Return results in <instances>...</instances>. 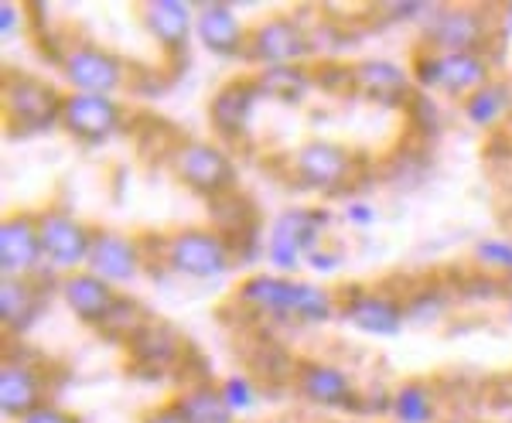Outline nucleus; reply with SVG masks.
<instances>
[{
    "mask_svg": "<svg viewBox=\"0 0 512 423\" xmlns=\"http://www.w3.org/2000/svg\"><path fill=\"white\" fill-rule=\"evenodd\" d=\"M38 260H45L38 219H28V215L7 219L0 226V270H4V277H21V273L35 270Z\"/></svg>",
    "mask_w": 512,
    "mask_h": 423,
    "instance_id": "9b49d317",
    "label": "nucleus"
},
{
    "mask_svg": "<svg viewBox=\"0 0 512 423\" xmlns=\"http://www.w3.org/2000/svg\"><path fill=\"white\" fill-rule=\"evenodd\" d=\"M175 171L185 185H192L195 192H202V195H216L222 188L233 185V178H236L233 161H229L219 147L202 144V140H188V144L178 147Z\"/></svg>",
    "mask_w": 512,
    "mask_h": 423,
    "instance_id": "0eeeda50",
    "label": "nucleus"
},
{
    "mask_svg": "<svg viewBox=\"0 0 512 423\" xmlns=\"http://www.w3.org/2000/svg\"><path fill=\"white\" fill-rule=\"evenodd\" d=\"M41 297L31 284H24L21 277H4L0 284V318L11 331H24L31 321L38 318Z\"/></svg>",
    "mask_w": 512,
    "mask_h": 423,
    "instance_id": "5701e85b",
    "label": "nucleus"
},
{
    "mask_svg": "<svg viewBox=\"0 0 512 423\" xmlns=\"http://www.w3.org/2000/svg\"><path fill=\"white\" fill-rule=\"evenodd\" d=\"M393 413L400 423H431L434 420V400L424 386L410 383L393 396Z\"/></svg>",
    "mask_w": 512,
    "mask_h": 423,
    "instance_id": "cd10ccee",
    "label": "nucleus"
},
{
    "mask_svg": "<svg viewBox=\"0 0 512 423\" xmlns=\"http://www.w3.org/2000/svg\"><path fill=\"white\" fill-rule=\"evenodd\" d=\"M144 423H185V417H181L178 406H168V410H158L154 417H147Z\"/></svg>",
    "mask_w": 512,
    "mask_h": 423,
    "instance_id": "72a5a7b5",
    "label": "nucleus"
},
{
    "mask_svg": "<svg viewBox=\"0 0 512 423\" xmlns=\"http://www.w3.org/2000/svg\"><path fill=\"white\" fill-rule=\"evenodd\" d=\"M0 21H4L0 24V35L4 38H11V31H18V24H14L18 21V11H14L11 4H0Z\"/></svg>",
    "mask_w": 512,
    "mask_h": 423,
    "instance_id": "2f4dec72",
    "label": "nucleus"
},
{
    "mask_svg": "<svg viewBox=\"0 0 512 423\" xmlns=\"http://www.w3.org/2000/svg\"><path fill=\"white\" fill-rule=\"evenodd\" d=\"M420 86H437L451 96L478 93L489 86V65L478 52H448V55H424L417 62Z\"/></svg>",
    "mask_w": 512,
    "mask_h": 423,
    "instance_id": "7ed1b4c3",
    "label": "nucleus"
},
{
    "mask_svg": "<svg viewBox=\"0 0 512 423\" xmlns=\"http://www.w3.org/2000/svg\"><path fill=\"white\" fill-rule=\"evenodd\" d=\"M195 35L212 55H239L250 45L243 24L226 4H198L195 7Z\"/></svg>",
    "mask_w": 512,
    "mask_h": 423,
    "instance_id": "4468645a",
    "label": "nucleus"
},
{
    "mask_svg": "<svg viewBox=\"0 0 512 423\" xmlns=\"http://www.w3.org/2000/svg\"><path fill=\"white\" fill-rule=\"evenodd\" d=\"M246 48H250V55L256 58V62L267 65V69L291 65V62H297V58H304L311 52L304 31L287 18H274V21L260 24V28L250 35V45Z\"/></svg>",
    "mask_w": 512,
    "mask_h": 423,
    "instance_id": "1a4fd4ad",
    "label": "nucleus"
},
{
    "mask_svg": "<svg viewBox=\"0 0 512 423\" xmlns=\"http://www.w3.org/2000/svg\"><path fill=\"white\" fill-rule=\"evenodd\" d=\"M424 41L434 48V55L475 52L478 41H482V18L468 7H451V11H441L427 24Z\"/></svg>",
    "mask_w": 512,
    "mask_h": 423,
    "instance_id": "ddd939ff",
    "label": "nucleus"
},
{
    "mask_svg": "<svg viewBox=\"0 0 512 423\" xmlns=\"http://www.w3.org/2000/svg\"><path fill=\"white\" fill-rule=\"evenodd\" d=\"M222 400H226V406L233 413H243V410H250L253 406V386H250V379H243V376H229L226 383H222Z\"/></svg>",
    "mask_w": 512,
    "mask_h": 423,
    "instance_id": "c756f323",
    "label": "nucleus"
},
{
    "mask_svg": "<svg viewBox=\"0 0 512 423\" xmlns=\"http://www.w3.org/2000/svg\"><path fill=\"white\" fill-rule=\"evenodd\" d=\"M509 314H512V308H509Z\"/></svg>",
    "mask_w": 512,
    "mask_h": 423,
    "instance_id": "c9c22d12",
    "label": "nucleus"
},
{
    "mask_svg": "<svg viewBox=\"0 0 512 423\" xmlns=\"http://www.w3.org/2000/svg\"><path fill=\"white\" fill-rule=\"evenodd\" d=\"M178 410H181V417H185V423H233V410L222 400V393L205 389V386L188 389L178 400Z\"/></svg>",
    "mask_w": 512,
    "mask_h": 423,
    "instance_id": "b1692460",
    "label": "nucleus"
},
{
    "mask_svg": "<svg viewBox=\"0 0 512 423\" xmlns=\"http://www.w3.org/2000/svg\"><path fill=\"white\" fill-rule=\"evenodd\" d=\"M62 76L69 79V86H76V93H93V96H110L113 89L123 86L127 69L117 55L103 52V48H69L62 58Z\"/></svg>",
    "mask_w": 512,
    "mask_h": 423,
    "instance_id": "39448f33",
    "label": "nucleus"
},
{
    "mask_svg": "<svg viewBox=\"0 0 512 423\" xmlns=\"http://www.w3.org/2000/svg\"><path fill=\"white\" fill-rule=\"evenodd\" d=\"M345 318H349L359 331L379 335V338H393V335H400V328H403V311L379 294L352 297V304L345 308Z\"/></svg>",
    "mask_w": 512,
    "mask_h": 423,
    "instance_id": "aec40b11",
    "label": "nucleus"
},
{
    "mask_svg": "<svg viewBox=\"0 0 512 423\" xmlns=\"http://www.w3.org/2000/svg\"><path fill=\"white\" fill-rule=\"evenodd\" d=\"M256 89H260V96H274L280 103H297L308 93V76L297 72L294 65H277V69H263Z\"/></svg>",
    "mask_w": 512,
    "mask_h": 423,
    "instance_id": "393cba45",
    "label": "nucleus"
},
{
    "mask_svg": "<svg viewBox=\"0 0 512 423\" xmlns=\"http://www.w3.org/2000/svg\"><path fill=\"white\" fill-rule=\"evenodd\" d=\"M349 222L369 226V222H373V209H369V205H349Z\"/></svg>",
    "mask_w": 512,
    "mask_h": 423,
    "instance_id": "f704fd0d",
    "label": "nucleus"
},
{
    "mask_svg": "<svg viewBox=\"0 0 512 423\" xmlns=\"http://www.w3.org/2000/svg\"><path fill=\"white\" fill-rule=\"evenodd\" d=\"M62 297L72 308V314L86 321V325H103L120 308V297L113 294V284L99 280L96 273H69L62 280Z\"/></svg>",
    "mask_w": 512,
    "mask_h": 423,
    "instance_id": "f8f14e48",
    "label": "nucleus"
},
{
    "mask_svg": "<svg viewBox=\"0 0 512 423\" xmlns=\"http://www.w3.org/2000/svg\"><path fill=\"white\" fill-rule=\"evenodd\" d=\"M123 113L110 96H93V93H72L62 99V127L69 130L76 140L86 144H99L110 134H117Z\"/></svg>",
    "mask_w": 512,
    "mask_h": 423,
    "instance_id": "423d86ee",
    "label": "nucleus"
},
{
    "mask_svg": "<svg viewBox=\"0 0 512 423\" xmlns=\"http://www.w3.org/2000/svg\"><path fill=\"white\" fill-rule=\"evenodd\" d=\"M144 21L147 31L161 41L164 48L178 52L188 45V35L195 28V7L192 4H178V0H154L144 7Z\"/></svg>",
    "mask_w": 512,
    "mask_h": 423,
    "instance_id": "f3484780",
    "label": "nucleus"
},
{
    "mask_svg": "<svg viewBox=\"0 0 512 423\" xmlns=\"http://www.w3.org/2000/svg\"><path fill=\"white\" fill-rule=\"evenodd\" d=\"M301 393L318 406H332V410H345L355 400V389L349 372L335 366H308L301 372Z\"/></svg>",
    "mask_w": 512,
    "mask_h": 423,
    "instance_id": "6ab92c4d",
    "label": "nucleus"
},
{
    "mask_svg": "<svg viewBox=\"0 0 512 423\" xmlns=\"http://www.w3.org/2000/svg\"><path fill=\"white\" fill-rule=\"evenodd\" d=\"M18 423H79V420L65 410H55V406H38L35 413H28V417Z\"/></svg>",
    "mask_w": 512,
    "mask_h": 423,
    "instance_id": "7c9ffc66",
    "label": "nucleus"
},
{
    "mask_svg": "<svg viewBox=\"0 0 512 423\" xmlns=\"http://www.w3.org/2000/svg\"><path fill=\"white\" fill-rule=\"evenodd\" d=\"M41 376L21 362H7L0 369V413L7 420H24L41 406Z\"/></svg>",
    "mask_w": 512,
    "mask_h": 423,
    "instance_id": "2eb2a0df",
    "label": "nucleus"
},
{
    "mask_svg": "<svg viewBox=\"0 0 512 423\" xmlns=\"http://www.w3.org/2000/svg\"><path fill=\"white\" fill-rule=\"evenodd\" d=\"M168 267L181 277L212 280L229 270V246L226 239L205 229H185L171 236L168 243Z\"/></svg>",
    "mask_w": 512,
    "mask_h": 423,
    "instance_id": "f03ea898",
    "label": "nucleus"
},
{
    "mask_svg": "<svg viewBox=\"0 0 512 423\" xmlns=\"http://www.w3.org/2000/svg\"><path fill=\"white\" fill-rule=\"evenodd\" d=\"M239 301L250 304L253 311L284 318V314H291V304H294V280L270 277V273H256V277L243 280V287H239Z\"/></svg>",
    "mask_w": 512,
    "mask_h": 423,
    "instance_id": "412c9836",
    "label": "nucleus"
},
{
    "mask_svg": "<svg viewBox=\"0 0 512 423\" xmlns=\"http://www.w3.org/2000/svg\"><path fill=\"white\" fill-rule=\"evenodd\" d=\"M86 267L106 284H127L140 270V250L134 239L120 236V232H93V250H89Z\"/></svg>",
    "mask_w": 512,
    "mask_h": 423,
    "instance_id": "9d476101",
    "label": "nucleus"
},
{
    "mask_svg": "<svg viewBox=\"0 0 512 423\" xmlns=\"http://www.w3.org/2000/svg\"><path fill=\"white\" fill-rule=\"evenodd\" d=\"M260 96L256 82H236V86H226L222 93L212 99V123L222 130V134H239V130L250 123L253 116V103Z\"/></svg>",
    "mask_w": 512,
    "mask_h": 423,
    "instance_id": "4be33fe9",
    "label": "nucleus"
},
{
    "mask_svg": "<svg viewBox=\"0 0 512 423\" xmlns=\"http://www.w3.org/2000/svg\"><path fill=\"white\" fill-rule=\"evenodd\" d=\"M62 99L52 86L31 79V76H14L4 86V106H7V120H11L14 130H24V134H35V130H45L52 123L62 120Z\"/></svg>",
    "mask_w": 512,
    "mask_h": 423,
    "instance_id": "f257e3e1",
    "label": "nucleus"
},
{
    "mask_svg": "<svg viewBox=\"0 0 512 423\" xmlns=\"http://www.w3.org/2000/svg\"><path fill=\"white\" fill-rule=\"evenodd\" d=\"M352 82L362 89V96L376 99V103H403L410 89V79L400 65L386 62V58H366L352 69Z\"/></svg>",
    "mask_w": 512,
    "mask_h": 423,
    "instance_id": "dca6fc26",
    "label": "nucleus"
},
{
    "mask_svg": "<svg viewBox=\"0 0 512 423\" xmlns=\"http://www.w3.org/2000/svg\"><path fill=\"white\" fill-rule=\"evenodd\" d=\"M41 232V253L55 270H76L89 263V250H93V232L72 219L69 212H45L38 215Z\"/></svg>",
    "mask_w": 512,
    "mask_h": 423,
    "instance_id": "20e7f679",
    "label": "nucleus"
},
{
    "mask_svg": "<svg viewBox=\"0 0 512 423\" xmlns=\"http://www.w3.org/2000/svg\"><path fill=\"white\" fill-rule=\"evenodd\" d=\"M304 260H308L315 270H332L335 263H338V256H335V253H321V250H315V253L304 256Z\"/></svg>",
    "mask_w": 512,
    "mask_h": 423,
    "instance_id": "473e14b6",
    "label": "nucleus"
},
{
    "mask_svg": "<svg viewBox=\"0 0 512 423\" xmlns=\"http://www.w3.org/2000/svg\"><path fill=\"white\" fill-rule=\"evenodd\" d=\"M506 106H509V86L506 82H489L475 96H468V120L478 123V127H489V123H495L506 113Z\"/></svg>",
    "mask_w": 512,
    "mask_h": 423,
    "instance_id": "bb28decb",
    "label": "nucleus"
},
{
    "mask_svg": "<svg viewBox=\"0 0 512 423\" xmlns=\"http://www.w3.org/2000/svg\"><path fill=\"white\" fill-rule=\"evenodd\" d=\"M325 226H328V212H308V209L280 212L274 226H270V243L308 256L318 250V236Z\"/></svg>",
    "mask_w": 512,
    "mask_h": 423,
    "instance_id": "a211bd4d",
    "label": "nucleus"
},
{
    "mask_svg": "<svg viewBox=\"0 0 512 423\" xmlns=\"http://www.w3.org/2000/svg\"><path fill=\"white\" fill-rule=\"evenodd\" d=\"M297 178L308 188H318V192H332V188L342 185L352 171L349 151L345 147L332 144V140H311L304 144L294 157Z\"/></svg>",
    "mask_w": 512,
    "mask_h": 423,
    "instance_id": "6e6552de",
    "label": "nucleus"
},
{
    "mask_svg": "<svg viewBox=\"0 0 512 423\" xmlns=\"http://www.w3.org/2000/svg\"><path fill=\"white\" fill-rule=\"evenodd\" d=\"M475 260L485 263V267L512 270V243H506V239H485V243L475 246Z\"/></svg>",
    "mask_w": 512,
    "mask_h": 423,
    "instance_id": "c85d7f7f",
    "label": "nucleus"
},
{
    "mask_svg": "<svg viewBox=\"0 0 512 423\" xmlns=\"http://www.w3.org/2000/svg\"><path fill=\"white\" fill-rule=\"evenodd\" d=\"M335 314V304H332V294L325 287H315V284H301L294 280V304H291V318L297 321H308V325H321Z\"/></svg>",
    "mask_w": 512,
    "mask_h": 423,
    "instance_id": "a878e982",
    "label": "nucleus"
}]
</instances>
